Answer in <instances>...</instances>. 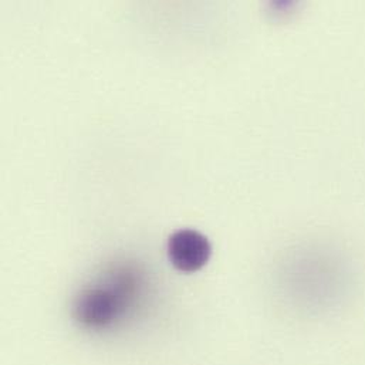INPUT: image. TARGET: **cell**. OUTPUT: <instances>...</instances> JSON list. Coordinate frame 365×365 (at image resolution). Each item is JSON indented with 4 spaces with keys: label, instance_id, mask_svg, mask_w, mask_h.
<instances>
[{
    "label": "cell",
    "instance_id": "6da1fadb",
    "mask_svg": "<svg viewBox=\"0 0 365 365\" xmlns=\"http://www.w3.org/2000/svg\"><path fill=\"white\" fill-rule=\"evenodd\" d=\"M140 280L130 269H117L104 283L88 286L76 297L73 314L86 329L104 330L121 320L135 303Z\"/></svg>",
    "mask_w": 365,
    "mask_h": 365
},
{
    "label": "cell",
    "instance_id": "7a4b0ae2",
    "mask_svg": "<svg viewBox=\"0 0 365 365\" xmlns=\"http://www.w3.org/2000/svg\"><path fill=\"white\" fill-rule=\"evenodd\" d=\"M212 246L206 236L192 229H181L168 239L170 262L181 272L202 269L210 259Z\"/></svg>",
    "mask_w": 365,
    "mask_h": 365
}]
</instances>
